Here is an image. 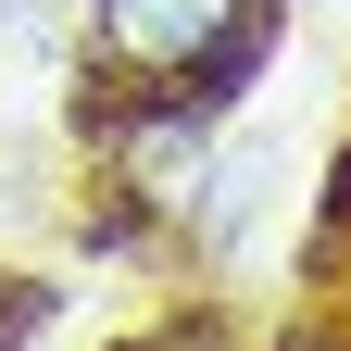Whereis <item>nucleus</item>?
I'll list each match as a JSON object with an SVG mask.
<instances>
[{
    "label": "nucleus",
    "mask_w": 351,
    "mask_h": 351,
    "mask_svg": "<svg viewBox=\"0 0 351 351\" xmlns=\"http://www.w3.org/2000/svg\"><path fill=\"white\" fill-rule=\"evenodd\" d=\"M125 189H138V201H201L213 189V125L189 113V101H163V113H138V125H125Z\"/></svg>",
    "instance_id": "f03ea898"
},
{
    "label": "nucleus",
    "mask_w": 351,
    "mask_h": 351,
    "mask_svg": "<svg viewBox=\"0 0 351 351\" xmlns=\"http://www.w3.org/2000/svg\"><path fill=\"white\" fill-rule=\"evenodd\" d=\"M38 314H51V301H38V289H25V276H0V351H13V339H25V326H38Z\"/></svg>",
    "instance_id": "7ed1b4c3"
},
{
    "label": "nucleus",
    "mask_w": 351,
    "mask_h": 351,
    "mask_svg": "<svg viewBox=\"0 0 351 351\" xmlns=\"http://www.w3.org/2000/svg\"><path fill=\"white\" fill-rule=\"evenodd\" d=\"M88 38H101L113 75L163 88V101H189V88L239 75L251 38H263V0H88Z\"/></svg>",
    "instance_id": "f257e3e1"
}]
</instances>
